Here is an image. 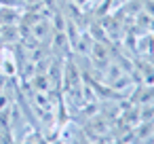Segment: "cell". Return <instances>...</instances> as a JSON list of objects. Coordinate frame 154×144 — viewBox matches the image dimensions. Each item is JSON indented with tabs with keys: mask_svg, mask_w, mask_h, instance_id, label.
Segmentation results:
<instances>
[{
	"mask_svg": "<svg viewBox=\"0 0 154 144\" xmlns=\"http://www.w3.org/2000/svg\"><path fill=\"white\" fill-rule=\"evenodd\" d=\"M17 72H19L17 57L13 55V49L7 45V47L0 49V74L7 76V78H15Z\"/></svg>",
	"mask_w": 154,
	"mask_h": 144,
	"instance_id": "obj_1",
	"label": "cell"
},
{
	"mask_svg": "<svg viewBox=\"0 0 154 144\" xmlns=\"http://www.w3.org/2000/svg\"><path fill=\"white\" fill-rule=\"evenodd\" d=\"M19 38H21V32H19V28H15V24H5V28L0 30V40L7 43L9 47L15 45Z\"/></svg>",
	"mask_w": 154,
	"mask_h": 144,
	"instance_id": "obj_2",
	"label": "cell"
},
{
	"mask_svg": "<svg viewBox=\"0 0 154 144\" xmlns=\"http://www.w3.org/2000/svg\"><path fill=\"white\" fill-rule=\"evenodd\" d=\"M21 21V11L17 7H0V24H17Z\"/></svg>",
	"mask_w": 154,
	"mask_h": 144,
	"instance_id": "obj_3",
	"label": "cell"
},
{
	"mask_svg": "<svg viewBox=\"0 0 154 144\" xmlns=\"http://www.w3.org/2000/svg\"><path fill=\"white\" fill-rule=\"evenodd\" d=\"M26 2H23V0H0V7H23Z\"/></svg>",
	"mask_w": 154,
	"mask_h": 144,
	"instance_id": "obj_4",
	"label": "cell"
},
{
	"mask_svg": "<svg viewBox=\"0 0 154 144\" xmlns=\"http://www.w3.org/2000/svg\"><path fill=\"white\" fill-rule=\"evenodd\" d=\"M23 2H26V5H38L40 0H23Z\"/></svg>",
	"mask_w": 154,
	"mask_h": 144,
	"instance_id": "obj_5",
	"label": "cell"
}]
</instances>
